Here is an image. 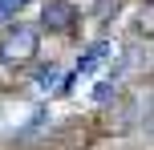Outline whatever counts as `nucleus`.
Segmentation results:
<instances>
[{"label": "nucleus", "instance_id": "nucleus-4", "mask_svg": "<svg viewBox=\"0 0 154 150\" xmlns=\"http://www.w3.org/2000/svg\"><path fill=\"white\" fill-rule=\"evenodd\" d=\"M29 8V0H0V24H8L12 16H20Z\"/></svg>", "mask_w": 154, "mask_h": 150}, {"label": "nucleus", "instance_id": "nucleus-1", "mask_svg": "<svg viewBox=\"0 0 154 150\" xmlns=\"http://www.w3.org/2000/svg\"><path fill=\"white\" fill-rule=\"evenodd\" d=\"M37 53V29L32 24H16L0 37V61L4 65H16V61H29Z\"/></svg>", "mask_w": 154, "mask_h": 150}, {"label": "nucleus", "instance_id": "nucleus-5", "mask_svg": "<svg viewBox=\"0 0 154 150\" xmlns=\"http://www.w3.org/2000/svg\"><path fill=\"white\" fill-rule=\"evenodd\" d=\"M57 81H61V73H57V65H49V69H41V73H37V89H45V93H49V89L57 85Z\"/></svg>", "mask_w": 154, "mask_h": 150}, {"label": "nucleus", "instance_id": "nucleus-3", "mask_svg": "<svg viewBox=\"0 0 154 150\" xmlns=\"http://www.w3.org/2000/svg\"><path fill=\"white\" fill-rule=\"evenodd\" d=\"M73 4H65V0H45V29H53V32H65V29H73Z\"/></svg>", "mask_w": 154, "mask_h": 150}, {"label": "nucleus", "instance_id": "nucleus-2", "mask_svg": "<svg viewBox=\"0 0 154 150\" xmlns=\"http://www.w3.org/2000/svg\"><path fill=\"white\" fill-rule=\"evenodd\" d=\"M106 57H109V45H106V41H93V45L85 49V57L77 61V69L69 73V81H85V77H89V73L97 69L101 61H106Z\"/></svg>", "mask_w": 154, "mask_h": 150}]
</instances>
